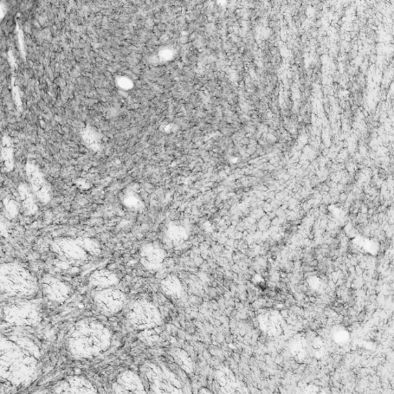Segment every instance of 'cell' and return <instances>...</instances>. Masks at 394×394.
<instances>
[{
    "label": "cell",
    "mask_w": 394,
    "mask_h": 394,
    "mask_svg": "<svg viewBox=\"0 0 394 394\" xmlns=\"http://www.w3.org/2000/svg\"><path fill=\"white\" fill-rule=\"evenodd\" d=\"M281 314L283 316V318H287V316H288V311H282V312L281 313Z\"/></svg>",
    "instance_id": "cell-24"
},
{
    "label": "cell",
    "mask_w": 394,
    "mask_h": 394,
    "mask_svg": "<svg viewBox=\"0 0 394 394\" xmlns=\"http://www.w3.org/2000/svg\"><path fill=\"white\" fill-rule=\"evenodd\" d=\"M3 205L6 212L11 218L16 217L19 212V206L14 199L9 197L3 199Z\"/></svg>",
    "instance_id": "cell-21"
},
{
    "label": "cell",
    "mask_w": 394,
    "mask_h": 394,
    "mask_svg": "<svg viewBox=\"0 0 394 394\" xmlns=\"http://www.w3.org/2000/svg\"><path fill=\"white\" fill-rule=\"evenodd\" d=\"M40 351L33 341L2 337L0 375L16 386L28 384L36 375Z\"/></svg>",
    "instance_id": "cell-1"
},
{
    "label": "cell",
    "mask_w": 394,
    "mask_h": 394,
    "mask_svg": "<svg viewBox=\"0 0 394 394\" xmlns=\"http://www.w3.org/2000/svg\"><path fill=\"white\" fill-rule=\"evenodd\" d=\"M115 393H147L143 380L137 373L127 370L122 372L112 386Z\"/></svg>",
    "instance_id": "cell-11"
},
{
    "label": "cell",
    "mask_w": 394,
    "mask_h": 394,
    "mask_svg": "<svg viewBox=\"0 0 394 394\" xmlns=\"http://www.w3.org/2000/svg\"><path fill=\"white\" fill-rule=\"evenodd\" d=\"M0 287L3 294L16 298H27L38 289L35 277L17 263H6L0 268Z\"/></svg>",
    "instance_id": "cell-3"
},
{
    "label": "cell",
    "mask_w": 394,
    "mask_h": 394,
    "mask_svg": "<svg viewBox=\"0 0 394 394\" xmlns=\"http://www.w3.org/2000/svg\"><path fill=\"white\" fill-rule=\"evenodd\" d=\"M111 331L101 322L91 319L77 321L67 335L68 351L76 358H94L111 345Z\"/></svg>",
    "instance_id": "cell-2"
},
{
    "label": "cell",
    "mask_w": 394,
    "mask_h": 394,
    "mask_svg": "<svg viewBox=\"0 0 394 394\" xmlns=\"http://www.w3.org/2000/svg\"><path fill=\"white\" fill-rule=\"evenodd\" d=\"M166 237L173 243H179L186 237V230L177 224H171L166 230Z\"/></svg>",
    "instance_id": "cell-19"
},
{
    "label": "cell",
    "mask_w": 394,
    "mask_h": 394,
    "mask_svg": "<svg viewBox=\"0 0 394 394\" xmlns=\"http://www.w3.org/2000/svg\"><path fill=\"white\" fill-rule=\"evenodd\" d=\"M89 283L94 287L102 289L118 285L119 278L112 271L98 270L89 276Z\"/></svg>",
    "instance_id": "cell-15"
},
{
    "label": "cell",
    "mask_w": 394,
    "mask_h": 394,
    "mask_svg": "<svg viewBox=\"0 0 394 394\" xmlns=\"http://www.w3.org/2000/svg\"><path fill=\"white\" fill-rule=\"evenodd\" d=\"M215 389L216 393H241L248 392V388L239 380L228 366H221L215 372Z\"/></svg>",
    "instance_id": "cell-10"
},
{
    "label": "cell",
    "mask_w": 394,
    "mask_h": 394,
    "mask_svg": "<svg viewBox=\"0 0 394 394\" xmlns=\"http://www.w3.org/2000/svg\"><path fill=\"white\" fill-rule=\"evenodd\" d=\"M96 305L103 312L116 314L122 311L126 303V296L119 289H102L94 296Z\"/></svg>",
    "instance_id": "cell-8"
},
{
    "label": "cell",
    "mask_w": 394,
    "mask_h": 394,
    "mask_svg": "<svg viewBox=\"0 0 394 394\" xmlns=\"http://www.w3.org/2000/svg\"><path fill=\"white\" fill-rule=\"evenodd\" d=\"M141 375L148 393H184L182 384L175 374L162 364L148 362L142 366Z\"/></svg>",
    "instance_id": "cell-4"
},
{
    "label": "cell",
    "mask_w": 394,
    "mask_h": 394,
    "mask_svg": "<svg viewBox=\"0 0 394 394\" xmlns=\"http://www.w3.org/2000/svg\"><path fill=\"white\" fill-rule=\"evenodd\" d=\"M127 320L134 328L144 331L159 327L162 322V316L152 302L139 300L129 309Z\"/></svg>",
    "instance_id": "cell-6"
},
{
    "label": "cell",
    "mask_w": 394,
    "mask_h": 394,
    "mask_svg": "<svg viewBox=\"0 0 394 394\" xmlns=\"http://www.w3.org/2000/svg\"><path fill=\"white\" fill-rule=\"evenodd\" d=\"M2 318L8 324L19 327L36 326L42 319L40 309L30 301L6 303L2 308Z\"/></svg>",
    "instance_id": "cell-5"
},
{
    "label": "cell",
    "mask_w": 394,
    "mask_h": 394,
    "mask_svg": "<svg viewBox=\"0 0 394 394\" xmlns=\"http://www.w3.org/2000/svg\"><path fill=\"white\" fill-rule=\"evenodd\" d=\"M166 259L165 251L155 244H148L142 249L140 261L149 270H158L162 267Z\"/></svg>",
    "instance_id": "cell-14"
},
{
    "label": "cell",
    "mask_w": 394,
    "mask_h": 394,
    "mask_svg": "<svg viewBox=\"0 0 394 394\" xmlns=\"http://www.w3.org/2000/svg\"><path fill=\"white\" fill-rule=\"evenodd\" d=\"M18 193L24 214L28 216L36 214L38 210L37 198L30 186L24 184L19 185Z\"/></svg>",
    "instance_id": "cell-16"
},
{
    "label": "cell",
    "mask_w": 394,
    "mask_h": 394,
    "mask_svg": "<svg viewBox=\"0 0 394 394\" xmlns=\"http://www.w3.org/2000/svg\"><path fill=\"white\" fill-rule=\"evenodd\" d=\"M51 250L61 259L68 262L85 261L89 256L76 240L67 237L56 239L52 242Z\"/></svg>",
    "instance_id": "cell-7"
},
{
    "label": "cell",
    "mask_w": 394,
    "mask_h": 394,
    "mask_svg": "<svg viewBox=\"0 0 394 394\" xmlns=\"http://www.w3.org/2000/svg\"><path fill=\"white\" fill-rule=\"evenodd\" d=\"M164 293L174 299H180L183 295V287L177 277L168 276L160 282Z\"/></svg>",
    "instance_id": "cell-17"
},
{
    "label": "cell",
    "mask_w": 394,
    "mask_h": 394,
    "mask_svg": "<svg viewBox=\"0 0 394 394\" xmlns=\"http://www.w3.org/2000/svg\"><path fill=\"white\" fill-rule=\"evenodd\" d=\"M27 176L32 191L39 201L47 204L52 199V189L39 167L32 163L27 165Z\"/></svg>",
    "instance_id": "cell-9"
},
{
    "label": "cell",
    "mask_w": 394,
    "mask_h": 394,
    "mask_svg": "<svg viewBox=\"0 0 394 394\" xmlns=\"http://www.w3.org/2000/svg\"><path fill=\"white\" fill-rule=\"evenodd\" d=\"M43 293L51 301L65 302L70 294V288L65 283L56 277L47 275L42 279Z\"/></svg>",
    "instance_id": "cell-13"
},
{
    "label": "cell",
    "mask_w": 394,
    "mask_h": 394,
    "mask_svg": "<svg viewBox=\"0 0 394 394\" xmlns=\"http://www.w3.org/2000/svg\"><path fill=\"white\" fill-rule=\"evenodd\" d=\"M76 241L80 246L87 252L88 254L99 255L100 254V247L98 241L89 237H81L76 239Z\"/></svg>",
    "instance_id": "cell-20"
},
{
    "label": "cell",
    "mask_w": 394,
    "mask_h": 394,
    "mask_svg": "<svg viewBox=\"0 0 394 394\" xmlns=\"http://www.w3.org/2000/svg\"><path fill=\"white\" fill-rule=\"evenodd\" d=\"M3 169L6 172H10L14 169V149H12L10 140L5 137L3 140L2 146Z\"/></svg>",
    "instance_id": "cell-18"
},
{
    "label": "cell",
    "mask_w": 394,
    "mask_h": 394,
    "mask_svg": "<svg viewBox=\"0 0 394 394\" xmlns=\"http://www.w3.org/2000/svg\"><path fill=\"white\" fill-rule=\"evenodd\" d=\"M83 139L90 148L94 149V150L99 149V140L98 135L95 132L87 130L83 134Z\"/></svg>",
    "instance_id": "cell-22"
},
{
    "label": "cell",
    "mask_w": 394,
    "mask_h": 394,
    "mask_svg": "<svg viewBox=\"0 0 394 394\" xmlns=\"http://www.w3.org/2000/svg\"><path fill=\"white\" fill-rule=\"evenodd\" d=\"M309 302L315 303L316 297L314 296H309Z\"/></svg>",
    "instance_id": "cell-23"
},
{
    "label": "cell",
    "mask_w": 394,
    "mask_h": 394,
    "mask_svg": "<svg viewBox=\"0 0 394 394\" xmlns=\"http://www.w3.org/2000/svg\"><path fill=\"white\" fill-rule=\"evenodd\" d=\"M56 393H96L94 385L84 377L72 376L56 384L53 388Z\"/></svg>",
    "instance_id": "cell-12"
}]
</instances>
